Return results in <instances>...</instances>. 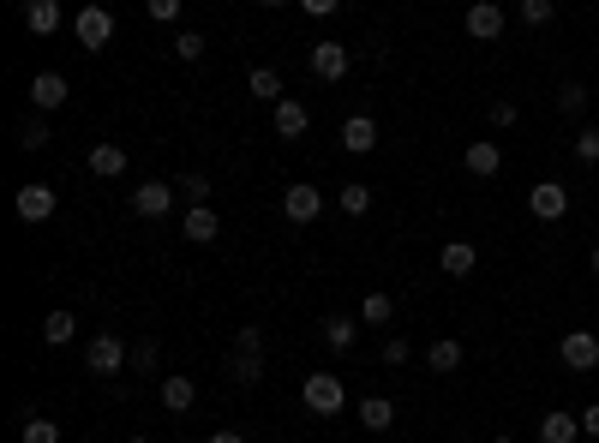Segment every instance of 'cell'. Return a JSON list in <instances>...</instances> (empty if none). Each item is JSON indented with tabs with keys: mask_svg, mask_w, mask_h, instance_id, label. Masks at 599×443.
I'll return each instance as SVG.
<instances>
[{
	"mask_svg": "<svg viewBox=\"0 0 599 443\" xmlns=\"http://www.w3.org/2000/svg\"><path fill=\"white\" fill-rule=\"evenodd\" d=\"M126 366H132V354H126V342H120V336H108V330H102V336H90V348H84V372H90V378L114 384Z\"/></svg>",
	"mask_w": 599,
	"mask_h": 443,
	"instance_id": "cell-1",
	"label": "cell"
},
{
	"mask_svg": "<svg viewBox=\"0 0 599 443\" xmlns=\"http://www.w3.org/2000/svg\"><path fill=\"white\" fill-rule=\"evenodd\" d=\"M300 402H306V414L336 420V414L348 408V390H342V378H336V372H312V378L300 384Z\"/></svg>",
	"mask_w": 599,
	"mask_h": 443,
	"instance_id": "cell-2",
	"label": "cell"
},
{
	"mask_svg": "<svg viewBox=\"0 0 599 443\" xmlns=\"http://www.w3.org/2000/svg\"><path fill=\"white\" fill-rule=\"evenodd\" d=\"M72 36H78V48H84V54L108 48V42H114V12H108V6H78Z\"/></svg>",
	"mask_w": 599,
	"mask_h": 443,
	"instance_id": "cell-3",
	"label": "cell"
},
{
	"mask_svg": "<svg viewBox=\"0 0 599 443\" xmlns=\"http://www.w3.org/2000/svg\"><path fill=\"white\" fill-rule=\"evenodd\" d=\"M282 216H288V222H300V228H306V222H318V216H324V192H318L312 180H294V186L282 192Z\"/></svg>",
	"mask_w": 599,
	"mask_h": 443,
	"instance_id": "cell-4",
	"label": "cell"
},
{
	"mask_svg": "<svg viewBox=\"0 0 599 443\" xmlns=\"http://www.w3.org/2000/svg\"><path fill=\"white\" fill-rule=\"evenodd\" d=\"M558 354L570 372H599V330H564Z\"/></svg>",
	"mask_w": 599,
	"mask_h": 443,
	"instance_id": "cell-5",
	"label": "cell"
},
{
	"mask_svg": "<svg viewBox=\"0 0 599 443\" xmlns=\"http://www.w3.org/2000/svg\"><path fill=\"white\" fill-rule=\"evenodd\" d=\"M528 210H534V222H564V210H570V186H564V180H540V186L528 192Z\"/></svg>",
	"mask_w": 599,
	"mask_h": 443,
	"instance_id": "cell-6",
	"label": "cell"
},
{
	"mask_svg": "<svg viewBox=\"0 0 599 443\" xmlns=\"http://www.w3.org/2000/svg\"><path fill=\"white\" fill-rule=\"evenodd\" d=\"M54 186H42V180H30V186H18V198H12V210H18V222H48L54 216Z\"/></svg>",
	"mask_w": 599,
	"mask_h": 443,
	"instance_id": "cell-7",
	"label": "cell"
},
{
	"mask_svg": "<svg viewBox=\"0 0 599 443\" xmlns=\"http://www.w3.org/2000/svg\"><path fill=\"white\" fill-rule=\"evenodd\" d=\"M504 24H510V18H504L498 0H474V6H468V36H474V42H498Z\"/></svg>",
	"mask_w": 599,
	"mask_h": 443,
	"instance_id": "cell-8",
	"label": "cell"
},
{
	"mask_svg": "<svg viewBox=\"0 0 599 443\" xmlns=\"http://www.w3.org/2000/svg\"><path fill=\"white\" fill-rule=\"evenodd\" d=\"M132 210L150 216V222L168 216V210H174V186H168V180H138V186H132Z\"/></svg>",
	"mask_w": 599,
	"mask_h": 443,
	"instance_id": "cell-9",
	"label": "cell"
},
{
	"mask_svg": "<svg viewBox=\"0 0 599 443\" xmlns=\"http://www.w3.org/2000/svg\"><path fill=\"white\" fill-rule=\"evenodd\" d=\"M312 78L318 84H342L348 78V48L342 42H318L312 48Z\"/></svg>",
	"mask_w": 599,
	"mask_h": 443,
	"instance_id": "cell-10",
	"label": "cell"
},
{
	"mask_svg": "<svg viewBox=\"0 0 599 443\" xmlns=\"http://www.w3.org/2000/svg\"><path fill=\"white\" fill-rule=\"evenodd\" d=\"M66 96H72V84H66L60 72H36V78H30V102H36V114H48V108H60Z\"/></svg>",
	"mask_w": 599,
	"mask_h": 443,
	"instance_id": "cell-11",
	"label": "cell"
},
{
	"mask_svg": "<svg viewBox=\"0 0 599 443\" xmlns=\"http://www.w3.org/2000/svg\"><path fill=\"white\" fill-rule=\"evenodd\" d=\"M342 150H354V156L378 150V120H372V114H348V120H342Z\"/></svg>",
	"mask_w": 599,
	"mask_h": 443,
	"instance_id": "cell-12",
	"label": "cell"
},
{
	"mask_svg": "<svg viewBox=\"0 0 599 443\" xmlns=\"http://www.w3.org/2000/svg\"><path fill=\"white\" fill-rule=\"evenodd\" d=\"M462 168H468L474 180H492V174L504 168V150H498L492 138H474V144H468V156H462Z\"/></svg>",
	"mask_w": 599,
	"mask_h": 443,
	"instance_id": "cell-13",
	"label": "cell"
},
{
	"mask_svg": "<svg viewBox=\"0 0 599 443\" xmlns=\"http://www.w3.org/2000/svg\"><path fill=\"white\" fill-rule=\"evenodd\" d=\"M438 270H444V276H456V282H468V276L480 270V252H474L468 240H450V246L438 252Z\"/></svg>",
	"mask_w": 599,
	"mask_h": 443,
	"instance_id": "cell-14",
	"label": "cell"
},
{
	"mask_svg": "<svg viewBox=\"0 0 599 443\" xmlns=\"http://www.w3.org/2000/svg\"><path fill=\"white\" fill-rule=\"evenodd\" d=\"M180 228H186V240H198V246H204V240H216V234H222V216H216L210 204H186Z\"/></svg>",
	"mask_w": 599,
	"mask_h": 443,
	"instance_id": "cell-15",
	"label": "cell"
},
{
	"mask_svg": "<svg viewBox=\"0 0 599 443\" xmlns=\"http://www.w3.org/2000/svg\"><path fill=\"white\" fill-rule=\"evenodd\" d=\"M426 372H438V378L462 372V342H456V336H438V342L426 348Z\"/></svg>",
	"mask_w": 599,
	"mask_h": 443,
	"instance_id": "cell-16",
	"label": "cell"
},
{
	"mask_svg": "<svg viewBox=\"0 0 599 443\" xmlns=\"http://www.w3.org/2000/svg\"><path fill=\"white\" fill-rule=\"evenodd\" d=\"M24 30L30 36H54L60 30V0H24Z\"/></svg>",
	"mask_w": 599,
	"mask_h": 443,
	"instance_id": "cell-17",
	"label": "cell"
},
{
	"mask_svg": "<svg viewBox=\"0 0 599 443\" xmlns=\"http://www.w3.org/2000/svg\"><path fill=\"white\" fill-rule=\"evenodd\" d=\"M306 126H312V114H306L300 102H288V96H282V102H276V138H288V144H294V138H306Z\"/></svg>",
	"mask_w": 599,
	"mask_h": 443,
	"instance_id": "cell-18",
	"label": "cell"
},
{
	"mask_svg": "<svg viewBox=\"0 0 599 443\" xmlns=\"http://www.w3.org/2000/svg\"><path fill=\"white\" fill-rule=\"evenodd\" d=\"M582 438V414H540V443H576Z\"/></svg>",
	"mask_w": 599,
	"mask_h": 443,
	"instance_id": "cell-19",
	"label": "cell"
},
{
	"mask_svg": "<svg viewBox=\"0 0 599 443\" xmlns=\"http://www.w3.org/2000/svg\"><path fill=\"white\" fill-rule=\"evenodd\" d=\"M354 318H360V324H372V330H384V324L396 318V300H390L384 288H372V294L360 300V312H354Z\"/></svg>",
	"mask_w": 599,
	"mask_h": 443,
	"instance_id": "cell-20",
	"label": "cell"
},
{
	"mask_svg": "<svg viewBox=\"0 0 599 443\" xmlns=\"http://www.w3.org/2000/svg\"><path fill=\"white\" fill-rule=\"evenodd\" d=\"M192 402H198V384H192V378H180V372L162 378V408H168V414H186Z\"/></svg>",
	"mask_w": 599,
	"mask_h": 443,
	"instance_id": "cell-21",
	"label": "cell"
},
{
	"mask_svg": "<svg viewBox=\"0 0 599 443\" xmlns=\"http://www.w3.org/2000/svg\"><path fill=\"white\" fill-rule=\"evenodd\" d=\"M360 426H366V432H390V426H396V402H390V396H366V402H360Z\"/></svg>",
	"mask_w": 599,
	"mask_h": 443,
	"instance_id": "cell-22",
	"label": "cell"
},
{
	"mask_svg": "<svg viewBox=\"0 0 599 443\" xmlns=\"http://www.w3.org/2000/svg\"><path fill=\"white\" fill-rule=\"evenodd\" d=\"M90 174H96V180L126 174V150H120V144H96V150H90Z\"/></svg>",
	"mask_w": 599,
	"mask_h": 443,
	"instance_id": "cell-23",
	"label": "cell"
},
{
	"mask_svg": "<svg viewBox=\"0 0 599 443\" xmlns=\"http://www.w3.org/2000/svg\"><path fill=\"white\" fill-rule=\"evenodd\" d=\"M228 378H234L240 390H258V384H264V354H234V360H228Z\"/></svg>",
	"mask_w": 599,
	"mask_h": 443,
	"instance_id": "cell-24",
	"label": "cell"
},
{
	"mask_svg": "<svg viewBox=\"0 0 599 443\" xmlns=\"http://www.w3.org/2000/svg\"><path fill=\"white\" fill-rule=\"evenodd\" d=\"M246 90H252L258 102H282V78H276V66H252V72H246Z\"/></svg>",
	"mask_w": 599,
	"mask_h": 443,
	"instance_id": "cell-25",
	"label": "cell"
},
{
	"mask_svg": "<svg viewBox=\"0 0 599 443\" xmlns=\"http://www.w3.org/2000/svg\"><path fill=\"white\" fill-rule=\"evenodd\" d=\"M72 336H78V318H72V312H48V318H42V342H48V348H66Z\"/></svg>",
	"mask_w": 599,
	"mask_h": 443,
	"instance_id": "cell-26",
	"label": "cell"
},
{
	"mask_svg": "<svg viewBox=\"0 0 599 443\" xmlns=\"http://www.w3.org/2000/svg\"><path fill=\"white\" fill-rule=\"evenodd\" d=\"M354 336H360V318H342V312H336V318H324V342H330L336 354H348V348H354Z\"/></svg>",
	"mask_w": 599,
	"mask_h": 443,
	"instance_id": "cell-27",
	"label": "cell"
},
{
	"mask_svg": "<svg viewBox=\"0 0 599 443\" xmlns=\"http://www.w3.org/2000/svg\"><path fill=\"white\" fill-rule=\"evenodd\" d=\"M24 443H60V426L48 420V414H36V408H24V432H18Z\"/></svg>",
	"mask_w": 599,
	"mask_h": 443,
	"instance_id": "cell-28",
	"label": "cell"
},
{
	"mask_svg": "<svg viewBox=\"0 0 599 443\" xmlns=\"http://www.w3.org/2000/svg\"><path fill=\"white\" fill-rule=\"evenodd\" d=\"M336 204H342V210H348V216H366V210H372V186H366V180H348V186H342V198H336Z\"/></svg>",
	"mask_w": 599,
	"mask_h": 443,
	"instance_id": "cell-29",
	"label": "cell"
},
{
	"mask_svg": "<svg viewBox=\"0 0 599 443\" xmlns=\"http://www.w3.org/2000/svg\"><path fill=\"white\" fill-rule=\"evenodd\" d=\"M156 360H162V348H156V342H132V378H150V372H156Z\"/></svg>",
	"mask_w": 599,
	"mask_h": 443,
	"instance_id": "cell-30",
	"label": "cell"
},
{
	"mask_svg": "<svg viewBox=\"0 0 599 443\" xmlns=\"http://www.w3.org/2000/svg\"><path fill=\"white\" fill-rule=\"evenodd\" d=\"M204 48H210V42H204L198 30H174V54H180V60H204Z\"/></svg>",
	"mask_w": 599,
	"mask_h": 443,
	"instance_id": "cell-31",
	"label": "cell"
},
{
	"mask_svg": "<svg viewBox=\"0 0 599 443\" xmlns=\"http://www.w3.org/2000/svg\"><path fill=\"white\" fill-rule=\"evenodd\" d=\"M558 108H564V114H570V120H576V114H582V108H588V84H576V78H570V84H564V90H558Z\"/></svg>",
	"mask_w": 599,
	"mask_h": 443,
	"instance_id": "cell-32",
	"label": "cell"
},
{
	"mask_svg": "<svg viewBox=\"0 0 599 443\" xmlns=\"http://www.w3.org/2000/svg\"><path fill=\"white\" fill-rule=\"evenodd\" d=\"M180 192L186 204H210V174H180Z\"/></svg>",
	"mask_w": 599,
	"mask_h": 443,
	"instance_id": "cell-33",
	"label": "cell"
},
{
	"mask_svg": "<svg viewBox=\"0 0 599 443\" xmlns=\"http://www.w3.org/2000/svg\"><path fill=\"white\" fill-rule=\"evenodd\" d=\"M516 18L522 24H552V0H516Z\"/></svg>",
	"mask_w": 599,
	"mask_h": 443,
	"instance_id": "cell-34",
	"label": "cell"
},
{
	"mask_svg": "<svg viewBox=\"0 0 599 443\" xmlns=\"http://www.w3.org/2000/svg\"><path fill=\"white\" fill-rule=\"evenodd\" d=\"M576 162H588V168L599 162V126H582V132H576Z\"/></svg>",
	"mask_w": 599,
	"mask_h": 443,
	"instance_id": "cell-35",
	"label": "cell"
},
{
	"mask_svg": "<svg viewBox=\"0 0 599 443\" xmlns=\"http://www.w3.org/2000/svg\"><path fill=\"white\" fill-rule=\"evenodd\" d=\"M234 354H264V330H258V324H240V336H234Z\"/></svg>",
	"mask_w": 599,
	"mask_h": 443,
	"instance_id": "cell-36",
	"label": "cell"
},
{
	"mask_svg": "<svg viewBox=\"0 0 599 443\" xmlns=\"http://www.w3.org/2000/svg\"><path fill=\"white\" fill-rule=\"evenodd\" d=\"M18 144H24V150H42V144H48V126H42V120H24V126H18Z\"/></svg>",
	"mask_w": 599,
	"mask_h": 443,
	"instance_id": "cell-37",
	"label": "cell"
},
{
	"mask_svg": "<svg viewBox=\"0 0 599 443\" xmlns=\"http://www.w3.org/2000/svg\"><path fill=\"white\" fill-rule=\"evenodd\" d=\"M144 12H150L156 24H174V18H180V0H144Z\"/></svg>",
	"mask_w": 599,
	"mask_h": 443,
	"instance_id": "cell-38",
	"label": "cell"
},
{
	"mask_svg": "<svg viewBox=\"0 0 599 443\" xmlns=\"http://www.w3.org/2000/svg\"><path fill=\"white\" fill-rule=\"evenodd\" d=\"M408 354H414V348H408L402 336H390V342H384V366H408Z\"/></svg>",
	"mask_w": 599,
	"mask_h": 443,
	"instance_id": "cell-39",
	"label": "cell"
},
{
	"mask_svg": "<svg viewBox=\"0 0 599 443\" xmlns=\"http://www.w3.org/2000/svg\"><path fill=\"white\" fill-rule=\"evenodd\" d=\"M492 126H516V102H492Z\"/></svg>",
	"mask_w": 599,
	"mask_h": 443,
	"instance_id": "cell-40",
	"label": "cell"
},
{
	"mask_svg": "<svg viewBox=\"0 0 599 443\" xmlns=\"http://www.w3.org/2000/svg\"><path fill=\"white\" fill-rule=\"evenodd\" d=\"M582 438H599V402L582 408Z\"/></svg>",
	"mask_w": 599,
	"mask_h": 443,
	"instance_id": "cell-41",
	"label": "cell"
},
{
	"mask_svg": "<svg viewBox=\"0 0 599 443\" xmlns=\"http://www.w3.org/2000/svg\"><path fill=\"white\" fill-rule=\"evenodd\" d=\"M300 6H306V12H312V18H330V12H336V6H342V0H300Z\"/></svg>",
	"mask_w": 599,
	"mask_h": 443,
	"instance_id": "cell-42",
	"label": "cell"
},
{
	"mask_svg": "<svg viewBox=\"0 0 599 443\" xmlns=\"http://www.w3.org/2000/svg\"><path fill=\"white\" fill-rule=\"evenodd\" d=\"M210 443H246V438H240V432H216Z\"/></svg>",
	"mask_w": 599,
	"mask_h": 443,
	"instance_id": "cell-43",
	"label": "cell"
},
{
	"mask_svg": "<svg viewBox=\"0 0 599 443\" xmlns=\"http://www.w3.org/2000/svg\"><path fill=\"white\" fill-rule=\"evenodd\" d=\"M588 264H594V276H599V246H594V258H588Z\"/></svg>",
	"mask_w": 599,
	"mask_h": 443,
	"instance_id": "cell-44",
	"label": "cell"
},
{
	"mask_svg": "<svg viewBox=\"0 0 599 443\" xmlns=\"http://www.w3.org/2000/svg\"><path fill=\"white\" fill-rule=\"evenodd\" d=\"M264 6H288V0H264Z\"/></svg>",
	"mask_w": 599,
	"mask_h": 443,
	"instance_id": "cell-45",
	"label": "cell"
},
{
	"mask_svg": "<svg viewBox=\"0 0 599 443\" xmlns=\"http://www.w3.org/2000/svg\"><path fill=\"white\" fill-rule=\"evenodd\" d=\"M126 443H144V438H138V432H132V438H126Z\"/></svg>",
	"mask_w": 599,
	"mask_h": 443,
	"instance_id": "cell-46",
	"label": "cell"
},
{
	"mask_svg": "<svg viewBox=\"0 0 599 443\" xmlns=\"http://www.w3.org/2000/svg\"><path fill=\"white\" fill-rule=\"evenodd\" d=\"M492 443H516V438H492Z\"/></svg>",
	"mask_w": 599,
	"mask_h": 443,
	"instance_id": "cell-47",
	"label": "cell"
}]
</instances>
